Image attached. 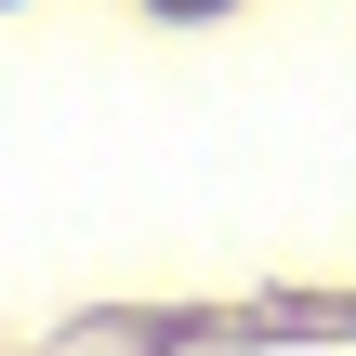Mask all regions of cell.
<instances>
[{
    "instance_id": "1",
    "label": "cell",
    "mask_w": 356,
    "mask_h": 356,
    "mask_svg": "<svg viewBox=\"0 0 356 356\" xmlns=\"http://www.w3.org/2000/svg\"><path fill=\"white\" fill-rule=\"evenodd\" d=\"M159 13H225V0H159Z\"/></svg>"
}]
</instances>
